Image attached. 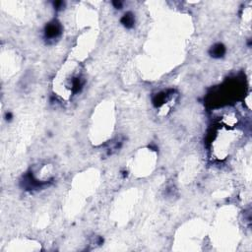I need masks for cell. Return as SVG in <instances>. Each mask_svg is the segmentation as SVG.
I'll use <instances>...</instances> for the list:
<instances>
[{"mask_svg":"<svg viewBox=\"0 0 252 252\" xmlns=\"http://www.w3.org/2000/svg\"><path fill=\"white\" fill-rule=\"evenodd\" d=\"M122 23L124 25H125L126 27H131L133 24V17L131 14H127L123 17V19H122Z\"/></svg>","mask_w":252,"mask_h":252,"instance_id":"2","label":"cell"},{"mask_svg":"<svg viewBox=\"0 0 252 252\" xmlns=\"http://www.w3.org/2000/svg\"><path fill=\"white\" fill-rule=\"evenodd\" d=\"M224 53V48L222 45H218L213 48V54L215 56H222Z\"/></svg>","mask_w":252,"mask_h":252,"instance_id":"1","label":"cell"}]
</instances>
